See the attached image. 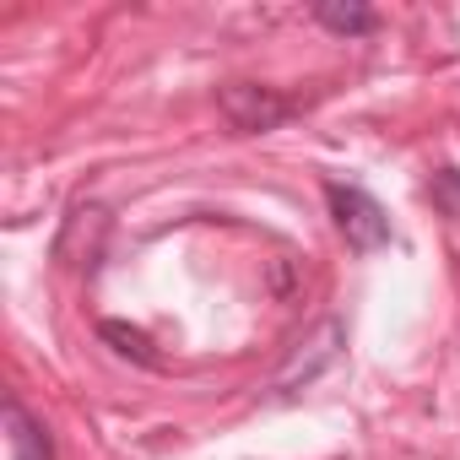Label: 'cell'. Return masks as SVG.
<instances>
[{
  "label": "cell",
  "instance_id": "cell-2",
  "mask_svg": "<svg viewBox=\"0 0 460 460\" xmlns=\"http://www.w3.org/2000/svg\"><path fill=\"white\" fill-rule=\"evenodd\" d=\"M217 103H222L227 125L244 130V136H266V130H277V125L293 119V103L282 93H271V87H255V82H227L217 93Z\"/></svg>",
  "mask_w": 460,
  "mask_h": 460
},
{
  "label": "cell",
  "instance_id": "cell-5",
  "mask_svg": "<svg viewBox=\"0 0 460 460\" xmlns=\"http://www.w3.org/2000/svg\"><path fill=\"white\" fill-rule=\"evenodd\" d=\"M0 417H6V449H12V460H55V438H49V428H44L17 395H6Z\"/></svg>",
  "mask_w": 460,
  "mask_h": 460
},
{
  "label": "cell",
  "instance_id": "cell-8",
  "mask_svg": "<svg viewBox=\"0 0 460 460\" xmlns=\"http://www.w3.org/2000/svg\"><path fill=\"white\" fill-rule=\"evenodd\" d=\"M428 195H433V206H438L449 222H460V168H438V173L428 179Z\"/></svg>",
  "mask_w": 460,
  "mask_h": 460
},
{
  "label": "cell",
  "instance_id": "cell-4",
  "mask_svg": "<svg viewBox=\"0 0 460 460\" xmlns=\"http://www.w3.org/2000/svg\"><path fill=\"white\" fill-rule=\"evenodd\" d=\"M336 358H341V325H336V320H320V331H314L309 341H298V352H293L288 368L277 374V395H293L298 385H314Z\"/></svg>",
  "mask_w": 460,
  "mask_h": 460
},
{
  "label": "cell",
  "instance_id": "cell-7",
  "mask_svg": "<svg viewBox=\"0 0 460 460\" xmlns=\"http://www.w3.org/2000/svg\"><path fill=\"white\" fill-rule=\"evenodd\" d=\"M98 336H103L119 358H130V363H141V368H157V352H152V336H146V331H136V325H125V320H103Z\"/></svg>",
  "mask_w": 460,
  "mask_h": 460
},
{
  "label": "cell",
  "instance_id": "cell-3",
  "mask_svg": "<svg viewBox=\"0 0 460 460\" xmlns=\"http://www.w3.org/2000/svg\"><path fill=\"white\" fill-rule=\"evenodd\" d=\"M103 239H109V211H103L98 200H76L71 217H66V234H60L55 255H60L66 266H98Z\"/></svg>",
  "mask_w": 460,
  "mask_h": 460
},
{
  "label": "cell",
  "instance_id": "cell-6",
  "mask_svg": "<svg viewBox=\"0 0 460 460\" xmlns=\"http://www.w3.org/2000/svg\"><path fill=\"white\" fill-rule=\"evenodd\" d=\"M314 22L331 28V33H347V39H363V33L379 28V17H374L368 6H352V0H347V6H341V0H320V6H314Z\"/></svg>",
  "mask_w": 460,
  "mask_h": 460
},
{
  "label": "cell",
  "instance_id": "cell-1",
  "mask_svg": "<svg viewBox=\"0 0 460 460\" xmlns=\"http://www.w3.org/2000/svg\"><path fill=\"white\" fill-rule=\"evenodd\" d=\"M325 206H331V222H336V234L347 239L352 255H374V250L390 244V211L363 184L325 179Z\"/></svg>",
  "mask_w": 460,
  "mask_h": 460
}]
</instances>
